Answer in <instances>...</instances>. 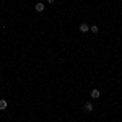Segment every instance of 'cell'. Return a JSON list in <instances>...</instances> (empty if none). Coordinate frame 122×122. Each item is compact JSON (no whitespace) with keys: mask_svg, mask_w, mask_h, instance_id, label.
I'll return each mask as SVG.
<instances>
[{"mask_svg":"<svg viewBox=\"0 0 122 122\" xmlns=\"http://www.w3.org/2000/svg\"><path fill=\"white\" fill-rule=\"evenodd\" d=\"M93 109H94V104L91 103V101H88V103L83 104V111L85 112H93Z\"/></svg>","mask_w":122,"mask_h":122,"instance_id":"cell-1","label":"cell"},{"mask_svg":"<svg viewBox=\"0 0 122 122\" xmlns=\"http://www.w3.org/2000/svg\"><path fill=\"white\" fill-rule=\"evenodd\" d=\"M99 96H101V91H99L98 88L91 90V98H93V99H99Z\"/></svg>","mask_w":122,"mask_h":122,"instance_id":"cell-2","label":"cell"},{"mask_svg":"<svg viewBox=\"0 0 122 122\" xmlns=\"http://www.w3.org/2000/svg\"><path fill=\"white\" fill-rule=\"evenodd\" d=\"M78 29H80V31H81V33H88V31H90V26H88V25H86V23H81V25H80V26H78Z\"/></svg>","mask_w":122,"mask_h":122,"instance_id":"cell-3","label":"cell"},{"mask_svg":"<svg viewBox=\"0 0 122 122\" xmlns=\"http://www.w3.org/2000/svg\"><path fill=\"white\" fill-rule=\"evenodd\" d=\"M34 10H36L38 13H42V11H44V3L38 2V3H36V7H34Z\"/></svg>","mask_w":122,"mask_h":122,"instance_id":"cell-4","label":"cell"},{"mask_svg":"<svg viewBox=\"0 0 122 122\" xmlns=\"http://www.w3.org/2000/svg\"><path fill=\"white\" fill-rule=\"evenodd\" d=\"M8 107V103L5 101V99H0V111H3V109H7Z\"/></svg>","mask_w":122,"mask_h":122,"instance_id":"cell-5","label":"cell"},{"mask_svg":"<svg viewBox=\"0 0 122 122\" xmlns=\"http://www.w3.org/2000/svg\"><path fill=\"white\" fill-rule=\"evenodd\" d=\"M90 31H91L93 34H98V31H99V28H98L96 25H93V26H90Z\"/></svg>","mask_w":122,"mask_h":122,"instance_id":"cell-6","label":"cell"},{"mask_svg":"<svg viewBox=\"0 0 122 122\" xmlns=\"http://www.w3.org/2000/svg\"><path fill=\"white\" fill-rule=\"evenodd\" d=\"M54 2H56V0H47V3H51V5H52Z\"/></svg>","mask_w":122,"mask_h":122,"instance_id":"cell-7","label":"cell"}]
</instances>
